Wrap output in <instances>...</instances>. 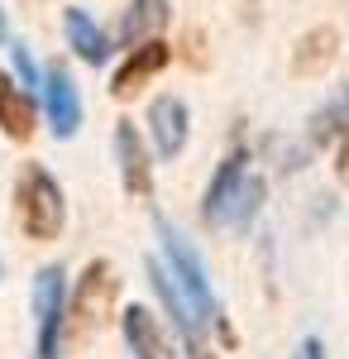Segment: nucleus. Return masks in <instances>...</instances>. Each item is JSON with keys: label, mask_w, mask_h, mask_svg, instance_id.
I'll list each match as a JSON object with an SVG mask.
<instances>
[{"label": "nucleus", "mask_w": 349, "mask_h": 359, "mask_svg": "<svg viewBox=\"0 0 349 359\" xmlns=\"http://www.w3.org/2000/svg\"><path fill=\"white\" fill-rule=\"evenodd\" d=\"M158 245H163V264L172 269L177 287H182V292L191 297V306L201 311V321H206L225 345H235V331H230V321H225V311H220V302H215V292H211L206 264L191 254V245L182 240V230H177L172 221H163V216H158Z\"/></svg>", "instance_id": "nucleus-1"}, {"label": "nucleus", "mask_w": 349, "mask_h": 359, "mask_svg": "<svg viewBox=\"0 0 349 359\" xmlns=\"http://www.w3.org/2000/svg\"><path fill=\"white\" fill-rule=\"evenodd\" d=\"M15 216H20V230L29 240H57L62 225H67V201H62V187L48 168L29 163L15 182Z\"/></svg>", "instance_id": "nucleus-2"}, {"label": "nucleus", "mask_w": 349, "mask_h": 359, "mask_svg": "<svg viewBox=\"0 0 349 359\" xmlns=\"http://www.w3.org/2000/svg\"><path fill=\"white\" fill-rule=\"evenodd\" d=\"M115 297H120V278H115V269H110L106 259H96V264L81 269L77 292H72L62 321L72 326V335H96L115 316Z\"/></svg>", "instance_id": "nucleus-3"}, {"label": "nucleus", "mask_w": 349, "mask_h": 359, "mask_svg": "<svg viewBox=\"0 0 349 359\" xmlns=\"http://www.w3.org/2000/svg\"><path fill=\"white\" fill-rule=\"evenodd\" d=\"M62 316H67V273L48 264L34 278V359H62Z\"/></svg>", "instance_id": "nucleus-4"}, {"label": "nucleus", "mask_w": 349, "mask_h": 359, "mask_svg": "<svg viewBox=\"0 0 349 359\" xmlns=\"http://www.w3.org/2000/svg\"><path fill=\"white\" fill-rule=\"evenodd\" d=\"M149 283H153L158 302L167 306V316H172V331L182 335L187 359H215L211 350H206V321H201V311H196L191 297L177 287V278H172V269H167L163 259H149Z\"/></svg>", "instance_id": "nucleus-5"}, {"label": "nucleus", "mask_w": 349, "mask_h": 359, "mask_svg": "<svg viewBox=\"0 0 349 359\" xmlns=\"http://www.w3.org/2000/svg\"><path fill=\"white\" fill-rule=\"evenodd\" d=\"M167 62H172V48L163 43L158 34H153V39H139L135 48L125 53V62L115 67V77H110V96H115V101H130V96H139V91L153 82Z\"/></svg>", "instance_id": "nucleus-6"}, {"label": "nucleus", "mask_w": 349, "mask_h": 359, "mask_svg": "<svg viewBox=\"0 0 349 359\" xmlns=\"http://www.w3.org/2000/svg\"><path fill=\"white\" fill-rule=\"evenodd\" d=\"M39 86H43V115H48V130H53L57 139H72L81 130V96H77V86H72V77H67L62 67H48Z\"/></svg>", "instance_id": "nucleus-7"}, {"label": "nucleus", "mask_w": 349, "mask_h": 359, "mask_svg": "<svg viewBox=\"0 0 349 359\" xmlns=\"http://www.w3.org/2000/svg\"><path fill=\"white\" fill-rule=\"evenodd\" d=\"M187 135H191L187 106H182L177 96H158V101L149 106V139H153V154H158L163 163L177 158V154L187 149Z\"/></svg>", "instance_id": "nucleus-8"}, {"label": "nucleus", "mask_w": 349, "mask_h": 359, "mask_svg": "<svg viewBox=\"0 0 349 359\" xmlns=\"http://www.w3.org/2000/svg\"><path fill=\"white\" fill-rule=\"evenodd\" d=\"M254 168H249V149H235L225 163L215 168L211 187H206V201H201V216H206V225H225V211H230V201H235V192L244 187V177H249Z\"/></svg>", "instance_id": "nucleus-9"}, {"label": "nucleus", "mask_w": 349, "mask_h": 359, "mask_svg": "<svg viewBox=\"0 0 349 359\" xmlns=\"http://www.w3.org/2000/svg\"><path fill=\"white\" fill-rule=\"evenodd\" d=\"M115 163H120V177H125V187L135 196L153 192V163H149V149H144V139H139V130L130 120L115 125Z\"/></svg>", "instance_id": "nucleus-10"}, {"label": "nucleus", "mask_w": 349, "mask_h": 359, "mask_svg": "<svg viewBox=\"0 0 349 359\" xmlns=\"http://www.w3.org/2000/svg\"><path fill=\"white\" fill-rule=\"evenodd\" d=\"M0 130L15 144L34 139V130H39V101L29 96V86H20L5 72H0Z\"/></svg>", "instance_id": "nucleus-11"}, {"label": "nucleus", "mask_w": 349, "mask_h": 359, "mask_svg": "<svg viewBox=\"0 0 349 359\" xmlns=\"http://www.w3.org/2000/svg\"><path fill=\"white\" fill-rule=\"evenodd\" d=\"M120 326H125V345H130L135 359H172V345H167L158 316L149 306H125Z\"/></svg>", "instance_id": "nucleus-12"}, {"label": "nucleus", "mask_w": 349, "mask_h": 359, "mask_svg": "<svg viewBox=\"0 0 349 359\" xmlns=\"http://www.w3.org/2000/svg\"><path fill=\"white\" fill-rule=\"evenodd\" d=\"M62 34H67V48H72L81 62L101 67V62L110 57V34L96 25L86 10H77V5H72V10H62Z\"/></svg>", "instance_id": "nucleus-13"}, {"label": "nucleus", "mask_w": 349, "mask_h": 359, "mask_svg": "<svg viewBox=\"0 0 349 359\" xmlns=\"http://www.w3.org/2000/svg\"><path fill=\"white\" fill-rule=\"evenodd\" d=\"M335 53H340V34H335L330 25L311 29V34H301V39H296L292 72H296V77H321L325 67L335 62Z\"/></svg>", "instance_id": "nucleus-14"}, {"label": "nucleus", "mask_w": 349, "mask_h": 359, "mask_svg": "<svg viewBox=\"0 0 349 359\" xmlns=\"http://www.w3.org/2000/svg\"><path fill=\"white\" fill-rule=\"evenodd\" d=\"M167 25V0H130L125 20H120V43L135 48L139 39H153Z\"/></svg>", "instance_id": "nucleus-15"}, {"label": "nucleus", "mask_w": 349, "mask_h": 359, "mask_svg": "<svg viewBox=\"0 0 349 359\" xmlns=\"http://www.w3.org/2000/svg\"><path fill=\"white\" fill-rule=\"evenodd\" d=\"M345 130H349V96L335 101V106H325V111L311 120V144H325L330 135H345Z\"/></svg>", "instance_id": "nucleus-16"}, {"label": "nucleus", "mask_w": 349, "mask_h": 359, "mask_svg": "<svg viewBox=\"0 0 349 359\" xmlns=\"http://www.w3.org/2000/svg\"><path fill=\"white\" fill-rule=\"evenodd\" d=\"M10 57H15V67H20V77H25V86H39L43 77H39V67H34V57H29V48H10Z\"/></svg>", "instance_id": "nucleus-17"}, {"label": "nucleus", "mask_w": 349, "mask_h": 359, "mask_svg": "<svg viewBox=\"0 0 349 359\" xmlns=\"http://www.w3.org/2000/svg\"><path fill=\"white\" fill-rule=\"evenodd\" d=\"M335 177L349 187V130L340 135V144H335Z\"/></svg>", "instance_id": "nucleus-18"}, {"label": "nucleus", "mask_w": 349, "mask_h": 359, "mask_svg": "<svg viewBox=\"0 0 349 359\" xmlns=\"http://www.w3.org/2000/svg\"><path fill=\"white\" fill-rule=\"evenodd\" d=\"M296 359H325V345L316 340V335H306V340L296 345Z\"/></svg>", "instance_id": "nucleus-19"}, {"label": "nucleus", "mask_w": 349, "mask_h": 359, "mask_svg": "<svg viewBox=\"0 0 349 359\" xmlns=\"http://www.w3.org/2000/svg\"><path fill=\"white\" fill-rule=\"evenodd\" d=\"M0 39H5V10H0Z\"/></svg>", "instance_id": "nucleus-20"}, {"label": "nucleus", "mask_w": 349, "mask_h": 359, "mask_svg": "<svg viewBox=\"0 0 349 359\" xmlns=\"http://www.w3.org/2000/svg\"><path fill=\"white\" fill-rule=\"evenodd\" d=\"M0 278H5V259H0Z\"/></svg>", "instance_id": "nucleus-21"}]
</instances>
